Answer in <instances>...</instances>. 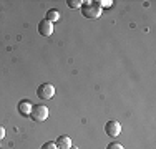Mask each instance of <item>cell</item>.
<instances>
[{"label":"cell","mask_w":156,"mask_h":149,"mask_svg":"<svg viewBox=\"0 0 156 149\" xmlns=\"http://www.w3.org/2000/svg\"><path fill=\"white\" fill-rule=\"evenodd\" d=\"M95 3L100 7V9H101V7H111V5H113L111 0H106V2H105V0H100V2H95Z\"/></svg>","instance_id":"obj_10"},{"label":"cell","mask_w":156,"mask_h":149,"mask_svg":"<svg viewBox=\"0 0 156 149\" xmlns=\"http://www.w3.org/2000/svg\"><path fill=\"white\" fill-rule=\"evenodd\" d=\"M55 144H57V149H70L72 147V139H70V136H60L57 141H55Z\"/></svg>","instance_id":"obj_7"},{"label":"cell","mask_w":156,"mask_h":149,"mask_svg":"<svg viewBox=\"0 0 156 149\" xmlns=\"http://www.w3.org/2000/svg\"><path fill=\"white\" fill-rule=\"evenodd\" d=\"M105 133H106V136H110V137H116V136H120V133H121V124L118 121H108L105 124Z\"/></svg>","instance_id":"obj_4"},{"label":"cell","mask_w":156,"mask_h":149,"mask_svg":"<svg viewBox=\"0 0 156 149\" xmlns=\"http://www.w3.org/2000/svg\"><path fill=\"white\" fill-rule=\"evenodd\" d=\"M80 9H81L83 17H87V18H93L95 20V18H100V15H101V9L95 2H83Z\"/></svg>","instance_id":"obj_1"},{"label":"cell","mask_w":156,"mask_h":149,"mask_svg":"<svg viewBox=\"0 0 156 149\" xmlns=\"http://www.w3.org/2000/svg\"><path fill=\"white\" fill-rule=\"evenodd\" d=\"M32 108H33V104L28 101V99H22V101L18 103V113H20L22 116H30Z\"/></svg>","instance_id":"obj_6"},{"label":"cell","mask_w":156,"mask_h":149,"mask_svg":"<svg viewBox=\"0 0 156 149\" xmlns=\"http://www.w3.org/2000/svg\"><path fill=\"white\" fill-rule=\"evenodd\" d=\"M70 149H78V147H73V146H72V147H70Z\"/></svg>","instance_id":"obj_14"},{"label":"cell","mask_w":156,"mask_h":149,"mask_svg":"<svg viewBox=\"0 0 156 149\" xmlns=\"http://www.w3.org/2000/svg\"><path fill=\"white\" fill-rule=\"evenodd\" d=\"M81 3H83L81 0H70V2H68V7H70V9H80Z\"/></svg>","instance_id":"obj_9"},{"label":"cell","mask_w":156,"mask_h":149,"mask_svg":"<svg viewBox=\"0 0 156 149\" xmlns=\"http://www.w3.org/2000/svg\"><path fill=\"white\" fill-rule=\"evenodd\" d=\"M37 96L42 99H51L55 96V86L51 83H42L37 88Z\"/></svg>","instance_id":"obj_3"},{"label":"cell","mask_w":156,"mask_h":149,"mask_svg":"<svg viewBox=\"0 0 156 149\" xmlns=\"http://www.w3.org/2000/svg\"><path fill=\"white\" fill-rule=\"evenodd\" d=\"M106 149H125V147L121 146L120 143H110L108 146H106Z\"/></svg>","instance_id":"obj_12"},{"label":"cell","mask_w":156,"mask_h":149,"mask_svg":"<svg viewBox=\"0 0 156 149\" xmlns=\"http://www.w3.org/2000/svg\"><path fill=\"white\" fill-rule=\"evenodd\" d=\"M3 137H5V128H2V126H0V141H2Z\"/></svg>","instance_id":"obj_13"},{"label":"cell","mask_w":156,"mask_h":149,"mask_svg":"<svg viewBox=\"0 0 156 149\" xmlns=\"http://www.w3.org/2000/svg\"><path fill=\"white\" fill-rule=\"evenodd\" d=\"M47 20L48 22H51V23H53V22H58L60 20V12H58V10H48L47 12Z\"/></svg>","instance_id":"obj_8"},{"label":"cell","mask_w":156,"mask_h":149,"mask_svg":"<svg viewBox=\"0 0 156 149\" xmlns=\"http://www.w3.org/2000/svg\"><path fill=\"white\" fill-rule=\"evenodd\" d=\"M38 32H40V35H43V36H50L51 33H53V23L48 22L47 18H45V20H42L38 23Z\"/></svg>","instance_id":"obj_5"},{"label":"cell","mask_w":156,"mask_h":149,"mask_svg":"<svg viewBox=\"0 0 156 149\" xmlns=\"http://www.w3.org/2000/svg\"><path fill=\"white\" fill-rule=\"evenodd\" d=\"M30 118L35 123H43L48 118V108L43 106V104H37V106H33L32 113H30Z\"/></svg>","instance_id":"obj_2"},{"label":"cell","mask_w":156,"mask_h":149,"mask_svg":"<svg viewBox=\"0 0 156 149\" xmlns=\"http://www.w3.org/2000/svg\"><path fill=\"white\" fill-rule=\"evenodd\" d=\"M40 149H57V144H55L53 141H48V143H45Z\"/></svg>","instance_id":"obj_11"}]
</instances>
